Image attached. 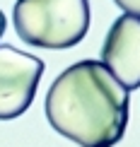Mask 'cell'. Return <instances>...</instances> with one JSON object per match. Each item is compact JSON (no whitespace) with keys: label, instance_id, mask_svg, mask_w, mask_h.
Returning <instances> with one entry per match:
<instances>
[{"label":"cell","instance_id":"cell-1","mask_svg":"<svg viewBox=\"0 0 140 147\" xmlns=\"http://www.w3.org/2000/svg\"><path fill=\"white\" fill-rule=\"evenodd\" d=\"M128 89L101 60H77L53 80L44 111L51 128L80 147H114L128 125Z\"/></svg>","mask_w":140,"mask_h":147},{"label":"cell","instance_id":"cell-2","mask_svg":"<svg viewBox=\"0 0 140 147\" xmlns=\"http://www.w3.org/2000/svg\"><path fill=\"white\" fill-rule=\"evenodd\" d=\"M12 22L29 46L70 48L89 29V0H17Z\"/></svg>","mask_w":140,"mask_h":147},{"label":"cell","instance_id":"cell-3","mask_svg":"<svg viewBox=\"0 0 140 147\" xmlns=\"http://www.w3.org/2000/svg\"><path fill=\"white\" fill-rule=\"evenodd\" d=\"M44 60L12 46H0V121H12L32 106Z\"/></svg>","mask_w":140,"mask_h":147},{"label":"cell","instance_id":"cell-4","mask_svg":"<svg viewBox=\"0 0 140 147\" xmlns=\"http://www.w3.org/2000/svg\"><path fill=\"white\" fill-rule=\"evenodd\" d=\"M101 63L128 92L140 87V17L121 15L111 24L101 46Z\"/></svg>","mask_w":140,"mask_h":147},{"label":"cell","instance_id":"cell-5","mask_svg":"<svg viewBox=\"0 0 140 147\" xmlns=\"http://www.w3.org/2000/svg\"><path fill=\"white\" fill-rule=\"evenodd\" d=\"M114 3H116L118 7L126 12V15H135V17H140V0H114Z\"/></svg>","mask_w":140,"mask_h":147},{"label":"cell","instance_id":"cell-6","mask_svg":"<svg viewBox=\"0 0 140 147\" xmlns=\"http://www.w3.org/2000/svg\"><path fill=\"white\" fill-rule=\"evenodd\" d=\"M5 24L7 22H5V15H3V10H0V36H3V32H5Z\"/></svg>","mask_w":140,"mask_h":147}]
</instances>
